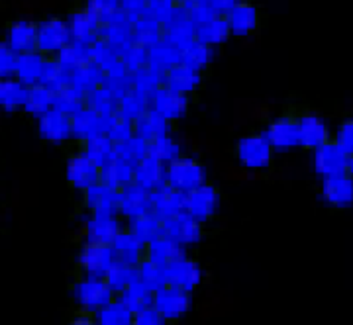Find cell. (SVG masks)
I'll list each match as a JSON object with an SVG mask.
<instances>
[{
  "label": "cell",
  "mask_w": 353,
  "mask_h": 325,
  "mask_svg": "<svg viewBox=\"0 0 353 325\" xmlns=\"http://www.w3.org/2000/svg\"><path fill=\"white\" fill-rule=\"evenodd\" d=\"M202 278H204V271H202L201 263L192 257H187V255L181 257L175 263L165 266V280L169 286L194 292L201 286Z\"/></svg>",
  "instance_id": "13"
},
{
  "label": "cell",
  "mask_w": 353,
  "mask_h": 325,
  "mask_svg": "<svg viewBox=\"0 0 353 325\" xmlns=\"http://www.w3.org/2000/svg\"><path fill=\"white\" fill-rule=\"evenodd\" d=\"M116 263L112 245L104 243H87L77 253V269L81 276L88 278H104L108 269Z\"/></svg>",
  "instance_id": "5"
},
{
  "label": "cell",
  "mask_w": 353,
  "mask_h": 325,
  "mask_svg": "<svg viewBox=\"0 0 353 325\" xmlns=\"http://www.w3.org/2000/svg\"><path fill=\"white\" fill-rule=\"evenodd\" d=\"M38 136L48 143H67L73 138L71 129V116L61 110H50L38 118Z\"/></svg>",
  "instance_id": "18"
},
{
  "label": "cell",
  "mask_w": 353,
  "mask_h": 325,
  "mask_svg": "<svg viewBox=\"0 0 353 325\" xmlns=\"http://www.w3.org/2000/svg\"><path fill=\"white\" fill-rule=\"evenodd\" d=\"M152 212V192L138 185H130V187L120 190V200H118V216L122 220H136L139 216Z\"/></svg>",
  "instance_id": "17"
},
{
  "label": "cell",
  "mask_w": 353,
  "mask_h": 325,
  "mask_svg": "<svg viewBox=\"0 0 353 325\" xmlns=\"http://www.w3.org/2000/svg\"><path fill=\"white\" fill-rule=\"evenodd\" d=\"M334 143L345 151L347 155H353V116L341 120L336 134H334Z\"/></svg>",
  "instance_id": "50"
},
{
  "label": "cell",
  "mask_w": 353,
  "mask_h": 325,
  "mask_svg": "<svg viewBox=\"0 0 353 325\" xmlns=\"http://www.w3.org/2000/svg\"><path fill=\"white\" fill-rule=\"evenodd\" d=\"M53 92H55V104H53L55 110H61V112L73 116L81 108L87 106V94L83 90H79L75 85H71V83H67V85L59 87Z\"/></svg>",
  "instance_id": "36"
},
{
  "label": "cell",
  "mask_w": 353,
  "mask_h": 325,
  "mask_svg": "<svg viewBox=\"0 0 353 325\" xmlns=\"http://www.w3.org/2000/svg\"><path fill=\"white\" fill-rule=\"evenodd\" d=\"M79 151L85 153L88 159H92L99 167H102L114 157V141L108 138V134H101V136L83 141Z\"/></svg>",
  "instance_id": "37"
},
{
  "label": "cell",
  "mask_w": 353,
  "mask_h": 325,
  "mask_svg": "<svg viewBox=\"0 0 353 325\" xmlns=\"http://www.w3.org/2000/svg\"><path fill=\"white\" fill-rule=\"evenodd\" d=\"M69 43H71V34L63 18L51 16L39 22L38 34H36V51L41 53L46 59L57 57Z\"/></svg>",
  "instance_id": "4"
},
{
  "label": "cell",
  "mask_w": 353,
  "mask_h": 325,
  "mask_svg": "<svg viewBox=\"0 0 353 325\" xmlns=\"http://www.w3.org/2000/svg\"><path fill=\"white\" fill-rule=\"evenodd\" d=\"M130 325H169L161 313H157L153 308H148L143 312L132 315V324Z\"/></svg>",
  "instance_id": "52"
},
{
  "label": "cell",
  "mask_w": 353,
  "mask_h": 325,
  "mask_svg": "<svg viewBox=\"0 0 353 325\" xmlns=\"http://www.w3.org/2000/svg\"><path fill=\"white\" fill-rule=\"evenodd\" d=\"M347 175L353 178V155H350V159H347Z\"/></svg>",
  "instance_id": "54"
},
{
  "label": "cell",
  "mask_w": 353,
  "mask_h": 325,
  "mask_svg": "<svg viewBox=\"0 0 353 325\" xmlns=\"http://www.w3.org/2000/svg\"><path fill=\"white\" fill-rule=\"evenodd\" d=\"M104 280H106V284L112 288L114 294H118V292H122V290H126V288L134 286L138 280V266H130V264L124 263H116L108 269V273L104 275Z\"/></svg>",
  "instance_id": "39"
},
{
  "label": "cell",
  "mask_w": 353,
  "mask_h": 325,
  "mask_svg": "<svg viewBox=\"0 0 353 325\" xmlns=\"http://www.w3.org/2000/svg\"><path fill=\"white\" fill-rule=\"evenodd\" d=\"M116 8H118L116 0H88L87 6H85V10L99 22V25L106 22L116 12Z\"/></svg>",
  "instance_id": "48"
},
{
  "label": "cell",
  "mask_w": 353,
  "mask_h": 325,
  "mask_svg": "<svg viewBox=\"0 0 353 325\" xmlns=\"http://www.w3.org/2000/svg\"><path fill=\"white\" fill-rule=\"evenodd\" d=\"M69 83V73L55 59H46L43 69H41V76H39V85H46L51 90H57Z\"/></svg>",
  "instance_id": "44"
},
{
  "label": "cell",
  "mask_w": 353,
  "mask_h": 325,
  "mask_svg": "<svg viewBox=\"0 0 353 325\" xmlns=\"http://www.w3.org/2000/svg\"><path fill=\"white\" fill-rule=\"evenodd\" d=\"M320 196L330 208H336V210L353 208V178L347 173L322 178Z\"/></svg>",
  "instance_id": "16"
},
{
  "label": "cell",
  "mask_w": 353,
  "mask_h": 325,
  "mask_svg": "<svg viewBox=\"0 0 353 325\" xmlns=\"http://www.w3.org/2000/svg\"><path fill=\"white\" fill-rule=\"evenodd\" d=\"M128 229H130L139 241H143V243L148 245L150 241L157 239L159 235H163V222L150 212L145 213V216H139L136 220H132Z\"/></svg>",
  "instance_id": "40"
},
{
  "label": "cell",
  "mask_w": 353,
  "mask_h": 325,
  "mask_svg": "<svg viewBox=\"0 0 353 325\" xmlns=\"http://www.w3.org/2000/svg\"><path fill=\"white\" fill-rule=\"evenodd\" d=\"M185 255H187V247L179 245L175 239H171L165 233L145 245V259H150L152 263L159 264L163 269L167 264L179 261Z\"/></svg>",
  "instance_id": "24"
},
{
  "label": "cell",
  "mask_w": 353,
  "mask_h": 325,
  "mask_svg": "<svg viewBox=\"0 0 353 325\" xmlns=\"http://www.w3.org/2000/svg\"><path fill=\"white\" fill-rule=\"evenodd\" d=\"M55 104V92L46 85H32L28 88V98H26L24 110L26 114L34 116V118H41L43 114L53 110Z\"/></svg>",
  "instance_id": "34"
},
{
  "label": "cell",
  "mask_w": 353,
  "mask_h": 325,
  "mask_svg": "<svg viewBox=\"0 0 353 325\" xmlns=\"http://www.w3.org/2000/svg\"><path fill=\"white\" fill-rule=\"evenodd\" d=\"M145 110H148V104H145V94L143 92H128L118 104V116L128 118L132 122Z\"/></svg>",
  "instance_id": "46"
},
{
  "label": "cell",
  "mask_w": 353,
  "mask_h": 325,
  "mask_svg": "<svg viewBox=\"0 0 353 325\" xmlns=\"http://www.w3.org/2000/svg\"><path fill=\"white\" fill-rule=\"evenodd\" d=\"M118 200H120V190L106 187L102 182H97L88 187L83 192V204L88 212H114L118 213Z\"/></svg>",
  "instance_id": "25"
},
{
  "label": "cell",
  "mask_w": 353,
  "mask_h": 325,
  "mask_svg": "<svg viewBox=\"0 0 353 325\" xmlns=\"http://www.w3.org/2000/svg\"><path fill=\"white\" fill-rule=\"evenodd\" d=\"M36 34H38V24L30 20H16L8 28L6 34V45L16 53H28L36 51Z\"/></svg>",
  "instance_id": "28"
},
{
  "label": "cell",
  "mask_w": 353,
  "mask_h": 325,
  "mask_svg": "<svg viewBox=\"0 0 353 325\" xmlns=\"http://www.w3.org/2000/svg\"><path fill=\"white\" fill-rule=\"evenodd\" d=\"M69 325H99V322H97V317H94V313H87V312H79L69 322Z\"/></svg>",
  "instance_id": "53"
},
{
  "label": "cell",
  "mask_w": 353,
  "mask_h": 325,
  "mask_svg": "<svg viewBox=\"0 0 353 325\" xmlns=\"http://www.w3.org/2000/svg\"><path fill=\"white\" fill-rule=\"evenodd\" d=\"M347 159H350V155L341 147H338L334 143V139H330L328 143L312 151V169L320 178L343 175V173H347Z\"/></svg>",
  "instance_id": "12"
},
{
  "label": "cell",
  "mask_w": 353,
  "mask_h": 325,
  "mask_svg": "<svg viewBox=\"0 0 353 325\" xmlns=\"http://www.w3.org/2000/svg\"><path fill=\"white\" fill-rule=\"evenodd\" d=\"M189 96L185 94H179V92H173L169 88H157L155 94L152 98V110L159 114L161 118H165L167 122H175V120H181L187 110H189Z\"/></svg>",
  "instance_id": "21"
},
{
  "label": "cell",
  "mask_w": 353,
  "mask_h": 325,
  "mask_svg": "<svg viewBox=\"0 0 353 325\" xmlns=\"http://www.w3.org/2000/svg\"><path fill=\"white\" fill-rule=\"evenodd\" d=\"M183 208H185V194L181 190L163 185L152 192V213L163 224L183 213Z\"/></svg>",
  "instance_id": "19"
},
{
  "label": "cell",
  "mask_w": 353,
  "mask_h": 325,
  "mask_svg": "<svg viewBox=\"0 0 353 325\" xmlns=\"http://www.w3.org/2000/svg\"><path fill=\"white\" fill-rule=\"evenodd\" d=\"M165 176H167V185L169 187L176 188L183 194H187V192L202 187L206 182V169H204V165L196 157L179 155L176 159L167 162Z\"/></svg>",
  "instance_id": "3"
},
{
  "label": "cell",
  "mask_w": 353,
  "mask_h": 325,
  "mask_svg": "<svg viewBox=\"0 0 353 325\" xmlns=\"http://www.w3.org/2000/svg\"><path fill=\"white\" fill-rule=\"evenodd\" d=\"M226 20L230 25V34L234 38H248L255 34L261 24L259 10L252 0H238L226 12Z\"/></svg>",
  "instance_id": "15"
},
{
  "label": "cell",
  "mask_w": 353,
  "mask_h": 325,
  "mask_svg": "<svg viewBox=\"0 0 353 325\" xmlns=\"http://www.w3.org/2000/svg\"><path fill=\"white\" fill-rule=\"evenodd\" d=\"M234 155L243 169L259 173V171H267L273 165L275 149L267 141L265 134H248L238 139Z\"/></svg>",
  "instance_id": "2"
},
{
  "label": "cell",
  "mask_w": 353,
  "mask_h": 325,
  "mask_svg": "<svg viewBox=\"0 0 353 325\" xmlns=\"http://www.w3.org/2000/svg\"><path fill=\"white\" fill-rule=\"evenodd\" d=\"M69 34H71V41L83 43V45H90L94 41V36L99 32V22L90 16V14L81 8L69 16Z\"/></svg>",
  "instance_id": "30"
},
{
  "label": "cell",
  "mask_w": 353,
  "mask_h": 325,
  "mask_svg": "<svg viewBox=\"0 0 353 325\" xmlns=\"http://www.w3.org/2000/svg\"><path fill=\"white\" fill-rule=\"evenodd\" d=\"M232 34H230V25H228L226 14H214L208 20H204L196 32V39L206 43V45H220L228 41Z\"/></svg>",
  "instance_id": "33"
},
{
  "label": "cell",
  "mask_w": 353,
  "mask_h": 325,
  "mask_svg": "<svg viewBox=\"0 0 353 325\" xmlns=\"http://www.w3.org/2000/svg\"><path fill=\"white\" fill-rule=\"evenodd\" d=\"M124 231V222L114 212H92L83 225V235L87 243H104L112 245V241Z\"/></svg>",
  "instance_id": "7"
},
{
  "label": "cell",
  "mask_w": 353,
  "mask_h": 325,
  "mask_svg": "<svg viewBox=\"0 0 353 325\" xmlns=\"http://www.w3.org/2000/svg\"><path fill=\"white\" fill-rule=\"evenodd\" d=\"M167 129H169V122L152 108L134 120V134L143 141L163 138V136H167Z\"/></svg>",
  "instance_id": "32"
},
{
  "label": "cell",
  "mask_w": 353,
  "mask_h": 325,
  "mask_svg": "<svg viewBox=\"0 0 353 325\" xmlns=\"http://www.w3.org/2000/svg\"><path fill=\"white\" fill-rule=\"evenodd\" d=\"M99 325H130L132 324V313H128L122 306H118L116 302L104 306L102 310L94 313Z\"/></svg>",
  "instance_id": "47"
},
{
  "label": "cell",
  "mask_w": 353,
  "mask_h": 325,
  "mask_svg": "<svg viewBox=\"0 0 353 325\" xmlns=\"http://www.w3.org/2000/svg\"><path fill=\"white\" fill-rule=\"evenodd\" d=\"M114 257L118 263L130 264V266H138L145 259V243L139 241L128 227L112 241Z\"/></svg>",
  "instance_id": "23"
},
{
  "label": "cell",
  "mask_w": 353,
  "mask_h": 325,
  "mask_svg": "<svg viewBox=\"0 0 353 325\" xmlns=\"http://www.w3.org/2000/svg\"><path fill=\"white\" fill-rule=\"evenodd\" d=\"M46 57L38 53V51H28V53H20L16 55V71H14V78H18L20 83H24L28 87L38 85L39 76H41V69H43Z\"/></svg>",
  "instance_id": "29"
},
{
  "label": "cell",
  "mask_w": 353,
  "mask_h": 325,
  "mask_svg": "<svg viewBox=\"0 0 353 325\" xmlns=\"http://www.w3.org/2000/svg\"><path fill=\"white\" fill-rule=\"evenodd\" d=\"M65 178L77 192H85L88 187L101 182V167L92 159H88L85 153L75 151L67 159V169H65Z\"/></svg>",
  "instance_id": "9"
},
{
  "label": "cell",
  "mask_w": 353,
  "mask_h": 325,
  "mask_svg": "<svg viewBox=\"0 0 353 325\" xmlns=\"http://www.w3.org/2000/svg\"><path fill=\"white\" fill-rule=\"evenodd\" d=\"M265 138L275 151H290L299 147V120L296 114L287 112L275 118L265 127Z\"/></svg>",
  "instance_id": "10"
},
{
  "label": "cell",
  "mask_w": 353,
  "mask_h": 325,
  "mask_svg": "<svg viewBox=\"0 0 353 325\" xmlns=\"http://www.w3.org/2000/svg\"><path fill=\"white\" fill-rule=\"evenodd\" d=\"M14 71H16V53L4 41L0 43V81L14 78Z\"/></svg>",
  "instance_id": "51"
},
{
  "label": "cell",
  "mask_w": 353,
  "mask_h": 325,
  "mask_svg": "<svg viewBox=\"0 0 353 325\" xmlns=\"http://www.w3.org/2000/svg\"><path fill=\"white\" fill-rule=\"evenodd\" d=\"M218 206H220V190L210 182H204L202 187L194 188V190L185 194L183 212L204 225L214 218L216 212H218Z\"/></svg>",
  "instance_id": "6"
},
{
  "label": "cell",
  "mask_w": 353,
  "mask_h": 325,
  "mask_svg": "<svg viewBox=\"0 0 353 325\" xmlns=\"http://www.w3.org/2000/svg\"><path fill=\"white\" fill-rule=\"evenodd\" d=\"M152 298H153L152 290H148L143 284L136 282L134 286H130L126 288V290H122V292H118V294H116V298H114V302H116L118 306H122L128 313L136 315V313L143 312V310H148V308H152Z\"/></svg>",
  "instance_id": "31"
},
{
  "label": "cell",
  "mask_w": 353,
  "mask_h": 325,
  "mask_svg": "<svg viewBox=\"0 0 353 325\" xmlns=\"http://www.w3.org/2000/svg\"><path fill=\"white\" fill-rule=\"evenodd\" d=\"M190 292L181 288L169 286L155 290L152 298V308L157 313H161L167 322H176L190 310Z\"/></svg>",
  "instance_id": "8"
},
{
  "label": "cell",
  "mask_w": 353,
  "mask_h": 325,
  "mask_svg": "<svg viewBox=\"0 0 353 325\" xmlns=\"http://www.w3.org/2000/svg\"><path fill=\"white\" fill-rule=\"evenodd\" d=\"M210 45L202 43L199 39H192L189 45L181 53V63H187L192 69L202 71L208 63H210Z\"/></svg>",
  "instance_id": "43"
},
{
  "label": "cell",
  "mask_w": 353,
  "mask_h": 325,
  "mask_svg": "<svg viewBox=\"0 0 353 325\" xmlns=\"http://www.w3.org/2000/svg\"><path fill=\"white\" fill-rule=\"evenodd\" d=\"M202 83V73L199 69H192L187 63H176L165 73V88L179 92V94H194Z\"/></svg>",
  "instance_id": "22"
},
{
  "label": "cell",
  "mask_w": 353,
  "mask_h": 325,
  "mask_svg": "<svg viewBox=\"0 0 353 325\" xmlns=\"http://www.w3.org/2000/svg\"><path fill=\"white\" fill-rule=\"evenodd\" d=\"M145 155L167 165V162H171L173 159H176V157L181 155V145L176 143L175 139H171L169 136H163V138L148 141Z\"/></svg>",
  "instance_id": "41"
},
{
  "label": "cell",
  "mask_w": 353,
  "mask_h": 325,
  "mask_svg": "<svg viewBox=\"0 0 353 325\" xmlns=\"http://www.w3.org/2000/svg\"><path fill=\"white\" fill-rule=\"evenodd\" d=\"M138 280L139 284H143L148 290L155 292V290H159V288H163L167 284V280H165V269L159 266V264L152 263L150 259H143L138 264Z\"/></svg>",
  "instance_id": "42"
},
{
  "label": "cell",
  "mask_w": 353,
  "mask_h": 325,
  "mask_svg": "<svg viewBox=\"0 0 353 325\" xmlns=\"http://www.w3.org/2000/svg\"><path fill=\"white\" fill-rule=\"evenodd\" d=\"M28 85L20 83L18 78H6L0 81V108L6 112H16L24 108L28 98Z\"/></svg>",
  "instance_id": "35"
},
{
  "label": "cell",
  "mask_w": 353,
  "mask_h": 325,
  "mask_svg": "<svg viewBox=\"0 0 353 325\" xmlns=\"http://www.w3.org/2000/svg\"><path fill=\"white\" fill-rule=\"evenodd\" d=\"M71 298L81 312L97 313L104 306L112 304L116 294L112 292V288L106 284L104 278L81 276L71 284Z\"/></svg>",
  "instance_id": "1"
},
{
  "label": "cell",
  "mask_w": 353,
  "mask_h": 325,
  "mask_svg": "<svg viewBox=\"0 0 353 325\" xmlns=\"http://www.w3.org/2000/svg\"><path fill=\"white\" fill-rule=\"evenodd\" d=\"M145 147H148V141L134 136V138H130L124 143H114V155L136 165V162L145 157Z\"/></svg>",
  "instance_id": "45"
},
{
  "label": "cell",
  "mask_w": 353,
  "mask_h": 325,
  "mask_svg": "<svg viewBox=\"0 0 353 325\" xmlns=\"http://www.w3.org/2000/svg\"><path fill=\"white\" fill-rule=\"evenodd\" d=\"M296 120H299V141H301L299 147L314 151L332 139L328 124L320 114L303 110L296 114Z\"/></svg>",
  "instance_id": "11"
},
{
  "label": "cell",
  "mask_w": 353,
  "mask_h": 325,
  "mask_svg": "<svg viewBox=\"0 0 353 325\" xmlns=\"http://www.w3.org/2000/svg\"><path fill=\"white\" fill-rule=\"evenodd\" d=\"M165 169H167L165 162L157 161V159L145 155V157H143L141 161L136 162V167H134V185H138V187L153 192L155 188L167 185Z\"/></svg>",
  "instance_id": "26"
},
{
  "label": "cell",
  "mask_w": 353,
  "mask_h": 325,
  "mask_svg": "<svg viewBox=\"0 0 353 325\" xmlns=\"http://www.w3.org/2000/svg\"><path fill=\"white\" fill-rule=\"evenodd\" d=\"M134 136H136L134 134V122L128 118H122V116H116L110 127H108V138L112 139L114 143H124Z\"/></svg>",
  "instance_id": "49"
},
{
  "label": "cell",
  "mask_w": 353,
  "mask_h": 325,
  "mask_svg": "<svg viewBox=\"0 0 353 325\" xmlns=\"http://www.w3.org/2000/svg\"><path fill=\"white\" fill-rule=\"evenodd\" d=\"M134 162L124 161L120 157L114 155L110 161L101 167V182L114 190H122V188L134 185Z\"/></svg>",
  "instance_id": "27"
},
{
  "label": "cell",
  "mask_w": 353,
  "mask_h": 325,
  "mask_svg": "<svg viewBox=\"0 0 353 325\" xmlns=\"http://www.w3.org/2000/svg\"><path fill=\"white\" fill-rule=\"evenodd\" d=\"M163 233L169 235L171 239H175L179 245L183 247H190V245H199L204 238V229L202 224H199L196 220H192L187 213H179L173 220L165 222Z\"/></svg>",
  "instance_id": "20"
},
{
  "label": "cell",
  "mask_w": 353,
  "mask_h": 325,
  "mask_svg": "<svg viewBox=\"0 0 353 325\" xmlns=\"http://www.w3.org/2000/svg\"><path fill=\"white\" fill-rule=\"evenodd\" d=\"M53 59L59 63L67 73H73L79 67L90 63V59H92V50H90V45H83V43L71 41V43H69L57 57H53Z\"/></svg>",
  "instance_id": "38"
},
{
  "label": "cell",
  "mask_w": 353,
  "mask_h": 325,
  "mask_svg": "<svg viewBox=\"0 0 353 325\" xmlns=\"http://www.w3.org/2000/svg\"><path fill=\"white\" fill-rule=\"evenodd\" d=\"M116 116H104V114L97 112L94 108L85 106L79 112L71 116V129H73V138L83 143L87 139L101 136V134H108V127L112 124Z\"/></svg>",
  "instance_id": "14"
}]
</instances>
